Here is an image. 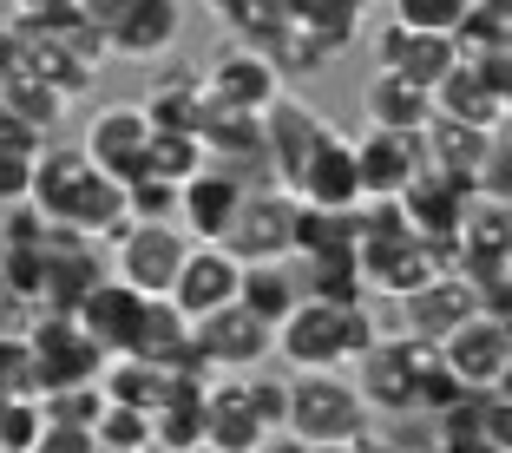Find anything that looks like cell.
Listing matches in <instances>:
<instances>
[{
  "mask_svg": "<svg viewBox=\"0 0 512 453\" xmlns=\"http://www.w3.org/2000/svg\"><path fill=\"white\" fill-rule=\"evenodd\" d=\"M375 316L368 302H316L302 296L283 322L270 329V355H283L289 368H348L375 342Z\"/></svg>",
  "mask_w": 512,
  "mask_h": 453,
  "instance_id": "obj_1",
  "label": "cell"
},
{
  "mask_svg": "<svg viewBox=\"0 0 512 453\" xmlns=\"http://www.w3.org/2000/svg\"><path fill=\"white\" fill-rule=\"evenodd\" d=\"M283 427L296 440H309V447H348L355 434L375 427V414H368L355 375H342V368H296V375H289Z\"/></svg>",
  "mask_w": 512,
  "mask_h": 453,
  "instance_id": "obj_2",
  "label": "cell"
},
{
  "mask_svg": "<svg viewBox=\"0 0 512 453\" xmlns=\"http://www.w3.org/2000/svg\"><path fill=\"white\" fill-rule=\"evenodd\" d=\"M106 250H112V276H119V283H132L138 296H165L178 263H184V250H191V237H184L171 217H125L106 237Z\"/></svg>",
  "mask_w": 512,
  "mask_h": 453,
  "instance_id": "obj_3",
  "label": "cell"
},
{
  "mask_svg": "<svg viewBox=\"0 0 512 453\" xmlns=\"http://www.w3.org/2000/svg\"><path fill=\"white\" fill-rule=\"evenodd\" d=\"M27 348H33V388H40V394L79 388V381H99V368H106L99 342H92L73 316H60V309H33Z\"/></svg>",
  "mask_w": 512,
  "mask_h": 453,
  "instance_id": "obj_4",
  "label": "cell"
},
{
  "mask_svg": "<svg viewBox=\"0 0 512 453\" xmlns=\"http://www.w3.org/2000/svg\"><path fill=\"white\" fill-rule=\"evenodd\" d=\"M434 362V348L414 342V335H375V342L355 355V388H362L368 414H394V421H407V401H414V381H421V368Z\"/></svg>",
  "mask_w": 512,
  "mask_h": 453,
  "instance_id": "obj_5",
  "label": "cell"
},
{
  "mask_svg": "<svg viewBox=\"0 0 512 453\" xmlns=\"http://www.w3.org/2000/svg\"><path fill=\"white\" fill-rule=\"evenodd\" d=\"M112 263H106V243L99 237H79V230H46L40 243V309H60L73 316L79 296L92 283H106Z\"/></svg>",
  "mask_w": 512,
  "mask_h": 453,
  "instance_id": "obj_6",
  "label": "cell"
},
{
  "mask_svg": "<svg viewBox=\"0 0 512 453\" xmlns=\"http://www.w3.org/2000/svg\"><path fill=\"white\" fill-rule=\"evenodd\" d=\"M434 355L467 381V388H506L512 381V322L493 316V309H473L453 335H440Z\"/></svg>",
  "mask_w": 512,
  "mask_h": 453,
  "instance_id": "obj_7",
  "label": "cell"
},
{
  "mask_svg": "<svg viewBox=\"0 0 512 453\" xmlns=\"http://www.w3.org/2000/svg\"><path fill=\"white\" fill-rule=\"evenodd\" d=\"M289 230H296V197L283 184H256V191H243L237 217L217 243L237 263H270V257H289Z\"/></svg>",
  "mask_w": 512,
  "mask_h": 453,
  "instance_id": "obj_8",
  "label": "cell"
},
{
  "mask_svg": "<svg viewBox=\"0 0 512 453\" xmlns=\"http://www.w3.org/2000/svg\"><path fill=\"white\" fill-rule=\"evenodd\" d=\"M296 204H329V211H348V204H362V178H355V138L322 125V138L302 151V165L289 171L283 184Z\"/></svg>",
  "mask_w": 512,
  "mask_h": 453,
  "instance_id": "obj_9",
  "label": "cell"
},
{
  "mask_svg": "<svg viewBox=\"0 0 512 453\" xmlns=\"http://www.w3.org/2000/svg\"><path fill=\"white\" fill-rule=\"evenodd\" d=\"M112 60H132V66H158L171 46L184 40V0H125L119 14L99 27Z\"/></svg>",
  "mask_w": 512,
  "mask_h": 453,
  "instance_id": "obj_10",
  "label": "cell"
},
{
  "mask_svg": "<svg viewBox=\"0 0 512 453\" xmlns=\"http://www.w3.org/2000/svg\"><path fill=\"white\" fill-rule=\"evenodd\" d=\"M197 355L211 362V375H250V368L270 362V322H256L243 302H224L211 316L191 322Z\"/></svg>",
  "mask_w": 512,
  "mask_h": 453,
  "instance_id": "obj_11",
  "label": "cell"
},
{
  "mask_svg": "<svg viewBox=\"0 0 512 453\" xmlns=\"http://www.w3.org/2000/svg\"><path fill=\"white\" fill-rule=\"evenodd\" d=\"M394 309H401V335L440 348V335L460 329V322L480 309V296L467 289V276H460V270H434L427 283H414L407 296H394Z\"/></svg>",
  "mask_w": 512,
  "mask_h": 453,
  "instance_id": "obj_12",
  "label": "cell"
},
{
  "mask_svg": "<svg viewBox=\"0 0 512 453\" xmlns=\"http://www.w3.org/2000/svg\"><path fill=\"white\" fill-rule=\"evenodd\" d=\"M145 145H151V119L138 112V99L132 106H99L86 119V138H79V151L119 184H132L145 171Z\"/></svg>",
  "mask_w": 512,
  "mask_h": 453,
  "instance_id": "obj_13",
  "label": "cell"
},
{
  "mask_svg": "<svg viewBox=\"0 0 512 453\" xmlns=\"http://www.w3.org/2000/svg\"><path fill=\"white\" fill-rule=\"evenodd\" d=\"M283 92V73H276L256 46H224L211 66H204V99H211L217 112H263Z\"/></svg>",
  "mask_w": 512,
  "mask_h": 453,
  "instance_id": "obj_14",
  "label": "cell"
},
{
  "mask_svg": "<svg viewBox=\"0 0 512 453\" xmlns=\"http://www.w3.org/2000/svg\"><path fill=\"white\" fill-rule=\"evenodd\" d=\"M46 224H53V230H79V237H99V243H106L112 230L125 224V184L106 178L99 165H86L60 197H53V204H46Z\"/></svg>",
  "mask_w": 512,
  "mask_h": 453,
  "instance_id": "obj_15",
  "label": "cell"
},
{
  "mask_svg": "<svg viewBox=\"0 0 512 453\" xmlns=\"http://www.w3.org/2000/svg\"><path fill=\"white\" fill-rule=\"evenodd\" d=\"M237 276H243V263L230 257L224 243H191L165 296L197 322V316H211V309H224V302H237Z\"/></svg>",
  "mask_w": 512,
  "mask_h": 453,
  "instance_id": "obj_16",
  "label": "cell"
},
{
  "mask_svg": "<svg viewBox=\"0 0 512 453\" xmlns=\"http://www.w3.org/2000/svg\"><path fill=\"white\" fill-rule=\"evenodd\" d=\"M145 302H151V296H138L132 283L106 276V283H92L86 296H79L73 322L92 335V342H99V355H132V342H138V322H145Z\"/></svg>",
  "mask_w": 512,
  "mask_h": 453,
  "instance_id": "obj_17",
  "label": "cell"
},
{
  "mask_svg": "<svg viewBox=\"0 0 512 453\" xmlns=\"http://www.w3.org/2000/svg\"><path fill=\"white\" fill-rule=\"evenodd\" d=\"M256 125H263V158H270V178H276V184H289V171L302 165V151L322 138V125H329V119H322L309 99H296V92L283 86L270 106L256 112Z\"/></svg>",
  "mask_w": 512,
  "mask_h": 453,
  "instance_id": "obj_18",
  "label": "cell"
},
{
  "mask_svg": "<svg viewBox=\"0 0 512 453\" xmlns=\"http://www.w3.org/2000/svg\"><path fill=\"white\" fill-rule=\"evenodd\" d=\"M394 204H401V217H407L414 237H453L460 217H467V204H473V184H460V178H447V171L421 165Z\"/></svg>",
  "mask_w": 512,
  "mask_h": 453,
  "instance_id": "obj_19",
  "label": "cell"
},
{
  "mask_svg": "<svg viewBox=\"0 0 512 453\" xmlns=\"http://www.w3.org/2000/svg\"><path fill=\"white\" fill-rule=\"evenodd\" d=\"M237 204H243V184L230 178V171L197 165L191 178L178 184V230L191 243H217L230 230V217H237Z\"/></svg>",
  "mask_w": 512,
  "mask_h": 453,
  "instance_id": "obj_20",
  "label": "cell"
},
{
  "mask_svg": "<svg viewBox=\"0 0 512 453\" xmlns=\"http://www.w3.org/2000/svg\"><path fill=\"white\" fill-rule=\"evenodd\" d=\"M204 388L211 375H165L151 401V447L158 453H204Z\"/></svg>",
  "mask_w": 512,
  "mask_h": 453,
  "instance_id": "obj_21",
  "label": "cell"
},
{
  "mask_svg": "<svg viewBox=\"0 0 512 453\" xmlns=\"http://www.w3.org/2000/svg\"><path fill=\"white\" fill-rule=\"evenodd\" d=\"M427 165L421 132H375L355 138V178H362V197H401L407 178Z\"/></svg>",
  "mask_w": 512,
  "mask_h": 453,
  "instance_id": "obj_22",
  "label": "cell"
},
{
  "mask_svg": "<svg viewBox=\"0 0 512 453\" xmlns=\"http://www.w3.org/2000/svg\"><path fill=\"white\" fill-rule=\"evenodd\" d=\"M453 60H460V53H453L447 33H414V27H394V20L375 33V66L381 73H401L407 86H421V92H434V79L447 73Z\"/></svg>",
  "mask_w": 512,
  "mask_h": 453,
  "instance_id": "obj_23",
  "label": "cell"
},
{
  "mask_svg": "<svg viewBox=\"0 0 512 453\" xmlns=\"http://www.w3.org/2000/svg\"><path fill=\"white\" fill-rule=\"evenodd\" d=\"M263 440V421H256L250 394H243V375H211L204 388V453H256Z\"/></svg>",
  "mask_w": 512,
  "mask_h": 453,
  "instance_id": "obj_24",
  "label": "cell"
},
{
  "mask_svg": "<svg viewBox=\"0 0 512 453\" xmlns=\"http://www.w3.org/2000/svg\"><path fill=\"white\" fill-rule=\"evenodd\" d=\"M138 112H145L158 132H197L204 112H211V99H204V73H197V66H165V73H151Z\"/></svg>",
  "mask_w": 512,
  "mask_h": 453,
  "instance_id": "obj_25",
  "label": "cell"
},
{
  "mask_svg": "<svg viewBox=\"0 0 512 453\" xmlns=\"http://www.w3.org/2000/svg\"><path fill=\"white\" fill-rule=\"evenodd\" d=\"M355 243H362V217H355V204H348V211H329V204H296V230H289V257H296V263L355 257Z\"/></svg>",
  "mask_w": 512,
  "mask_h": 453,
  "instance_id": "obj_26",
  "label": "cell"
},
{
  "mask_svg": "<svg viewBox=\"0 0 512 453\" xmlns=\"http://www.w3.org/2000/svg\"><path fill=\"white\" fill-rule=\"evenodd\" d=\"M434 119H460V125H486V132H506V99L473 73L467 60H453L447 73L434 79Z\"/></svg>",
  "mask_w": 512,
  "mask_h": 453,
  "instance_id": "obj_27",
  "label": "cell"
},
{
  "mask_svg": "<svg viewBox=\"0 0 512 453\" xmlns=\"http://www.w3.org/2000/svg\"><path fill=\"white\" fill-rule=\"evenodd\" d=\"M362 112L375 132H427V119H434V99H427L421 86H407L401 73H368L362 86Z\"/></svg>",
  "mask_w": 512,
  "mask_h": 453,
  "instance_id": "obj_28",
  "label": "cell"
},
{
  "mask_svg": "<svg viewBox=\"0 0 512 453\" xmlns=\"http://www.w3.org/2000/svg\"><path fill=\"white\" fill-rule=\"evenodd\" d=\"M237 302L250 309L256 322H283L289 309L302 302V276H296V257H270V263H243L237 276Z\"/></svg>",
  "mask_w": 512,
  "mask_h": 453,
  "instance_id": "obj_29",
  "label": "cell"
},
{
  "mask_svg": "<svg viewBox=\"0 0 512 453\" xmlns=\"http://www.w3.org/2000/svg\"><path fill=\"white\" fill-rule=\"evenodd\" d=\"M99 394L119 401V408L151 414V401L165 394V368L145 362V355H106V368H99Z\"/></svg>",
  "mask_w": 512,
  "mask_h": 453,
  "instance_id": "obj_30",
  "label": "cell"
},
{
  "mask_svg": "<svg viewBox=\"0 0 512 453\" xmlns=\"http://www.w3.org/2000/svg\"><path fill=\"white\" fill-rule=\"evenodd\" d=\"M0 106L14 112L27 132H40V138H53V125H60V112H66V92H53L46 79H33L27 66L20 73H7L0 79Z\"/></svg>",
  "mask_w": 512,
  "mask_h": 453,
  "instance_id": "obj_31",
  "label": "cell"
},
{
  "mask_svg": "<svg viewBox=\"0 0 512 453\" xmlns=\"http://www.w3.org/2000/svg\"><path fill=\"white\" fill-rule=\"evenodd\" d=\"M512 33V14H506V0H467V14H460V27L447 33L453 53L467 60V53H499Z\"/></svg>",
  "mask_w": 512,
  "mask_h": 453,
  "instance_id": "obj_32",
  "label": "cell"
},
{
  "mask_svg": "<svg viewBox=\"0 0 512 453\" xmlns=\"http://www.w3.org/2000/svg\"><path fill=\"white\" fill-rule=\"evenodd\" d=\"M197 165H204V138H197V132H158V125H151V145H145V171H158V178L184 184V178H191Z\"/></svg>",
  "mask_w": 512,
  "mask_h": 453,
  "instance_id": "obj_33",
  "label": "cell"
},
{
  "mask_svg": "<svg viewBox=\"0 0 512 453\" xmlns=\"http://www.w3.org/2000/svg\"><path fill=\"white\" fill-rule=\"evenodd\" d=\"M92 440H99V453H151V414L106 401L99 421H92Z\"/></svg>",
  "mask_w": 512,
  "mask_h": 453,
  "instance_id": "obj_34",
  "label": "cell"
},
{
  "mask_svg": "<svg viewBox=\"0 0 512 453\" xmlns=\"http://www.w3.org/2000/svg\"><path fill=\"white\" fill-rule=\"evenodd\" d=\"M460 401H467V381H460V375H453V368L434 355V362L421 368V381H414V401H407V414H421V421H440V414L460 408Z\"/></svg>",
  "mask_w": 512,
  "mask_h": 453,
  "instance_id": "obj_35",
  "label": "cell"
},
{
  "mask_svg": "<svg viewBox=\"0 0 512 453\" xmlns=\"http://www.w3.org/2000/svg\"><path fill=\"white\" fill-rule=\"evenodd\" d=\"M46 427L40 394H0V453H27Z\"/></svg>",
  "mask_w": 512,
  "mask_h": 453,
  "instance_id": "obj_36",
  "label": "cell"
},
{
  "mask_svg": "<svg viewBox=\"0 0 512 453\" xmlns=\"http://www.w3.org/2000/svg\"><path fill=\"white\" fill-rule=\"evenodd\" d=\"M40 408H46V421H60V427H92L99 408H106V394H99V381H79V388L40 394Z\"/></svg>",
  "mask_w": 512,
  "mask_h": 453,
  "instance_id": "obj_37",
  "label": "cell"
},
{
  "mask_svg": "<svg viewBox=\"0 0 512 453\" xmlns=\"http://www.w3.org/2000/svg\"><path fill=\"white\" fill-rule=\"evenodd\" d=\"M388 14L394 27H414V33H453L467 0H388Z\"/></svg>",
  "mask_w": 512,
  "mask_h": 453,
  "instance_id": "obj_38",
  "label": "cell"
},
{
  "mask_svg": "<svg viewBox=\"0 0 512 453\" xmlns=\"http://www.w3.org/2000/svg\"><path fill=\"white\" fill-rule=\"evenodd\" d=\"M125 217H171L178 224V184L158 178V171H138L125 184Z\"/></svg>",
  "mask_w": 512,
  "mask_h": 453,
  "instance_id": "obj_39",
  "label": "cell"
},
{
  "mask_svg": "<svg viewBox=\"0 0 512 453\" xmlns=\"http://www.w3.org/2000/svg\"><path fill=\"white\" fill-rule=\"evenodd\" d=\"M46 211L33 204V197H20V204H0V250H33V243H46Z\"/></svg>",
  "mask_w": 512,
  "mask_h": 453,
  "instance_id": "obj_40",
  "label": "cell"
},
{
  "mask_svg": "<svg viewBox=\"0 0 512 453\" xmlns=\"http://www.w3.org/2000/svg\"><path fill=\"white\" fill-rule=\"evenodd\" d=\"M243 394H250V408H256V421H263V434H276V427H283V414H289V375H263V368H250V375H243Z\"/></svg>",
  "mask_w": 512,
  "mask_h": 453,
  "instance_id": "obj_41",
  "label": "cell"
},
{
  "mask_svg": "<svg viewBox=\"0 0 512 453\" xmlns=\"http://www.w3.org/2000/svg\"><path fill=\"white\" fill-rule=\"evenodd\" d=\"M27 453H99V440H92V427H60V421H46L40 440H33Z\"/></svg>",
  "mask_w": 512,
  "mask_h": 453,
  "instance_id": "obj_42",
  "label": "cell"
},
{
  "mask_svg": "<svg viewBox=\"0 0 512 453\" xmlns=\"http://www.w3.org/2000/svg\"><path fill=\"white\" fill-rule=\"evenodd\" d=\"M33 184V151H0V204H20Z\"/></svg>",
  "mask_w": 512,
  "mask_h": 453,
  "instance_id": "obj_43",
  "label": "cell"
},
{
  "mask_svg": "<svg viewBox=\"0 0 512 453\" xmlns=\"http://www.w3.org/2000/svg\"><path fill=\"white\" fill-rule=\"evenodd\" d=\"M33 309H40V302H27L20 289H7V283H0V335H27Z\"/></svg>",
  "mask_w": 512,
  "mask_h": 453,
  "instance_id": "obj_44",
  "label": "cell"
},
{
  "mask_svg": "<svg viewBox=\"0 0 512 453\" xmlns=\"http://www.w3.org/2000/svg\"><path fill=\"white\" fill-rule=\"evenodd\" d=\"M33 145H40V132H27L14 112L0 106V151H33Z\"/></svg>",
  "mask_w": 512,
  "mask_h": 453,
  "instance_id": "obj_45",
  "label": "cell"
},
{
  "mask_svg": "<svg viewBox=\"0 0 512 453\" xmlns=\"http://www.w3.org/2000/svg\"><path fill=\"white\" fill-rule=\"evenodd\" d=\"M119 7H125V0H73V14L86 20V27H106V20L119 14Z\"/></svg>",
  "mask_w": 512,
  "mask_h": 453,
  "instance_id": "obj_46",
  "label": "cell"
},
{
  "mask_svg": "<svg viewBox=\"0 0 512 453\" xmlns=\"http://www.w3.org/2000/svg\"><path fill=\"white\" fill-rule=\"evenodd\" d=\"M256 453H309V440H296L289 427H276V434H263V440H256Z\"/></svg>",
  "mask_w": 512,
  "mask_h": 453,
  "instance_id": "obj_47",
  "label": "cell"
},
{
  "mask_svg": "<svg viewBox=\"0 0 512 453\" xmlns=\"http://www.w3.org/2000/svg\"><path fill=\"white\" fill-rule=\"evenodd\" d=\"M348 453H401V440H394V434H375V427H368V434L348 440Z\"/></svg>",
  "mask_w": 512,
  "mask_h": 453,
  "instance_id": "obj_48",
  "label": "cell"
},
{
  "mask_svg": "<svg viewBox=\"0 0 512 453\" xmlns=\"http://www.w3.org/2000/svg\"><path fill=\"white\" fill-rule=\"evenodd\" d=\"M197 7H204V14H217V20H230L243 7V0H197Z\"/></svg>",
  "mask_w": 512,
  "mask_h": 453,
  "instance_id": "obj_49",
  "label": "cell"
},
{
  "mask_svg": "<svg viewBox=\"0 0 512 453\" xmlns=\"http://www.w3.org/2000/svg\"><path fill=\"white\" fill-rule=\"evenodd\" d=\"M401 453H440V447H434V440H407L401 434Z\"/></svg>",
  "mask_w": 512,
  "mask_h": 453,
  "instance_id": "obj_50",
  "label": "cell"
},
{
  "mask_svg": "<svg viewBox=\"0 0 512 453\" xmlns=\"http://www.w3.org/2000/svg\"><path fill=\"white\" fill-rule=\"evenodd\" d=\"M309 453H348V447H309Z\"/></svg>",
  "mask_w": 512,
  "mask_h": 453,
  "instance_id": "obj_51",
  "label": "cell"
}]
</instances>
